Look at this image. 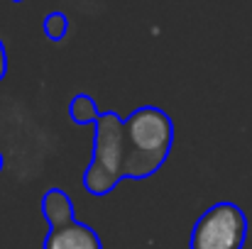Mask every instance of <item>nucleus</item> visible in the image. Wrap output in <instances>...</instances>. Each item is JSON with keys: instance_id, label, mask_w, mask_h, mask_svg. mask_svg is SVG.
I'll list each match as a JSON object with an SVG mask.
<instances>
[{"instance_id": "9d476101", "label": "nucleus", "mask_w": 252, "mask_h": 249, "mask_svg": "<svg viewBox=\"0 0 252 249\" xmlns=\"http://www.w3.org/2000/svg\"><path fill=\"white\" fill-rule=\"evenodd\" d=\"M10 2H25V0H10Z\"/></svg>"}, {"instance_id": "39448f33", "label": "nucleus", "mask_w": 252, "mask_h": 249, "mask_svg": "<svg viewBox=\"0 0 252 249\" xmlns=\"http://www.w3.org/2000/svg\"><path fill=\"white\" fill-rule=\"evenodd\" d=\"M42 213L49 222V230L54 227H64L69 222H74V203L69 198V193L64 188H49L42 198Z\"/></svg>"}, {"instance_id": "6e6552de", "label": "nucleus", "mask_w": 252, "mask_h": 249, "mask_svg": "<svg viewBox=\"0 0 252 249\" xmlns=\"http://www.w3.org/2000/svg\"><path fill=\"white\" fill-rule=\"evenodd\" d=\"M7 76V49H5V44H2V39H0V81Z\"/></svg>"}, {"instance_id": "7ed1b4c3", "label": "nucleus", "mask_w": 252, "mask_h": 249, "mask_svg": "<svg viewBox=\"0 0 252 249\" xmlns=\"http://www.w3.org/2000/svg\"><path fill=\"white\" fill-rule=\"evenodd\" d=\"M248 240V218L240 205L220 200L211 205L191 230V249H243Z\"/></svg>"}, {"instance_id": "1a4fd4ad", "label": "nucleus", "mask_w": 252, "mask_h": 249, "mask_svg": "<svg viewBox=\"0 0 252 249\" xmlns=\"http://www.w3.org/2000/svg\"><path fill=\"white\" fill-rule=\"evenodd\" d=\"M0 171H2V154H0Z\"/></svg>"}, {"instance_id": "423d86ee", "label": "nucleus", "mask_w": 252, "mask_h": 249, "mask_svg": "<svg viewBox=\"0 0 252 249\" xmlns=\"http://www.w3.org/2000/svg\"><path fill=\"white\" fill-rule=\"evenodd\" d=\"M69 117L76 122V125H95L98 117H100V110L95 105V100L86 93L74 95V100L69 103Z\"/></svg>"}, {"instance_id": "20e7f679", "label": "nucleus", "mask_w": 252, "mask_h": 249, "mask_svg": "<svg viewBox=\"0 0 252 249\" xmlns=\"http://www.w3.org/2000/svg\"><path fill=\"white\" fill-rule=\"evenodd\" d=\"M44 249H103V242L93 227L74 220L64 227L49 230L44 240Z\"/></svg>"}, {"instance_id": "f03ea898", "label": "nucleus", "mask_w": 252, "mask_h": 249, "mask_svg": "<svg viewBox=\"0 0 252 249\" xmlns=\"http://www.w3.org/2000/svg\"><path fill=\"white\" fill-rule=\"evenodd\" d=\"M123 162H125V132L118 112L105 110L95 122L93 139V159L84 173L86 191L95 198L108 195L123 181Z\"/></svg>"}, {"instance_id": "0eeeda50", "label": "nucleus", "mask_w": 252, "mask_h": 249, "mask_svg": "<svg viewBox=\"0 0 252 249\" xmlns=\"http://www.w3.org/2000/svg\"><path fill=\"white\" fill-rule=\"evenodd\" d=\"M44 34L52 42H62L69 34V15L62 10H54L44 17Z\"/></svg>"}, {"instance_id": "f257e3e1", "label": "nucleus", "mask_w": 252, "mask_h": 249, "mask_svg": "<svg viewBox=\"0 0 252 249\" xmlns=\"http://www.w3.org/2000/svg\"><path fill=\"white\" fill-rule=\"evenodd\" d=\"M125 162L123 178L142 181L157 173L169 159L174 144V122L157 105H142L123 120Z\"/></svg>"}]
</instances>
